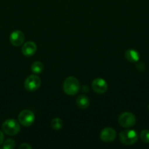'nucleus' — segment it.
I'll list each match as a JSON object with an SVG mask.
<instances>
[{
  "label": "nucleus",
  "instance_id": "obj_14",
  "mask_svg": "<svg viewBox=\"0 0 149 149\" xmlns=\"http://www.w3.org/2000/svg\"><path fill=\"white\" fill-rule=\"evenodd\" d=\"M51 127L56 130H58L61 129V127H63L62 120L60 118H54L51 121Z\"/></svg>",
  "mask_w": 149,
  "mask_h": 149
},
{
  "label": "nucleus",
  "instance_id": "obj_12",
  "mask_svg": "<svg viewBox=\"0 0 149 149\" xmlns=\"http://www.w3.org/2000/svg\"><path fill=\"white\" fill-rule=\"evenodd\" d=\"M76 102H77V105L78 106V107L82 109H87L90 104V100H89V97L83 95L79 96L77 98Z\"/></svg>",
  "mask_w": 149,
  "mask_h": 149
},
{
  "label": "nucleus",
  "instance_id": "obj_13",
  "mask_svg": "<svg viewBox=\"0 0 149 149\" xmlns=\"http://www.w3.org/2000/svg\"><path fill=\"white\" fill-rule=\"evenodd\" d=\"M31 69H32V72L34 73V74H41V73L43 71L44 65L41 62H39V61H35V62H34L32 64Z\"/></svg>",
  "mask_w": 149,
  "mask_h": 149
},
{
  "label": "nucleus",
  "instance_id": "obj_11",
  "mask_svg": "<svg viewBox=\"0 0 149 149\" xmlns=\"http://www.w3.org/2000/svg\"><path fill=\"white\" fill-rule=\"evenodd\" d=\"M126 58L128 60L129 62H137L140 60V54L135 49H129L127 50L125 53Z\"/></svg>",
  "mask_w": 149,
  "mask_h": 149
},
{
  "label": "nucleus",
  "instance_id": "obj_7",
  "mask_svg": "<svg viewBox=\"0 0 149 149\" xmlns=\"http://www.w3.org/2000/svg\"><path fill=\"white\" fill-rule=\"evenodd\" d=\"M91 87L93 91L98 94H103L108 90V83L102 78H96L91 83Z\"/></svg>",
  "mask_w": 149,
  "mask_h": 149
},
{
  "label": "nucleus",
  "instance_id": "obj_10",
  "mask_svg": "<svg viewBox=\"0 0 149 149\" xmlns=\"http://www.w3.org/2000/svg\"><path fill=\"white\" fill-rule=\"evenodd\" d=\"M37 45L34 42H27L23 45L21 52L25 56H32L36 52Z\"/></svg>",
  "mask_w": 149,
  "mask_h": 149
},
{
  "label": "nucleus",
  "instance_id": "obj_1",
  "mask_svg": "<svg viewBox=\"0 0 149 149\" xmlns=\"http://www.w3.org/2000/svg\"><path fill=\"white\" fill-rule=\"evenodd\" d=\"M80 82L74 77H69L63 83V90L69 95H74L80 90Z\"/></svg>",
  "mask_w": 149,
  "mask_h": 149
},
{
  "label": "nucleus",
  "instance_id": "obj_5",
  "mask_svg": "<svg viewBox=\"0 0 149 149\" xmlns=\"http://www.w3.org/2000/svg\"><path fill=\"white\" fill-rule=\"evenodd\" d=\"M18 120L20 125L24 127H29L34 122L35 116L30 110H23L19 113Z\"/></svg>",
  "mask_w": 149,
  "mask_h": 149
},
{
  "label": "nucleus",
  "instance_id": "obj_6",
  "mask_svg": "<svg viewBox=\"0 0 149 149\" xmlns=\"http://www.w3.org/2000/svg\"><path fill=\"white\" fill-rule=\"evenodd\" d=\"M41 85V80L37 75H30L26 79L24 87L27 91L34 92L39 88Z\"/></svg>",
  "mask_w": 149,
  "mask_h": 149
},
{
  "label": "nucleus",
  "instance_id": "obj_18",
  "mask_svg": "<svg viewBox=\"0 0 149 149\" xmlns=\"http://www.w3.org/2000/svg\"><path fill=\"white\" fill-rule=\"evenodd\" d=\"M4 139V135L3 134V132L1 131H0V146L3 143Z\"/></svg>",
  "mask_w": 149,
  "mask_h": 149
},
{
  "label": "nucleus",
  "instance_id": "obj_19",
  "mask_svg": "<svg viewBox=\"0 0 149 149\" xmlns=\"http://www.w3.org/2000/svg\"><path fill=\"white\" fill-rule=\"evenodd\" d=\"M148 110H149V105H148Z\"/></svg>",
  "mask_w": 149,
  "mask_h": 149
},
{
  "label": "nucleus",
  "instance_id": "obj_8",
  "mask_svg": "<svg viewBox=\"0 0 149 149\" xmlns=\"http://www.w3.org/2000/svg\"><path fill=\"white\" fill-rule=\"evenodd\" d=\"M25 36L21 31L15 30L11 33L10 36V41L15 47H19L23 44Z\"/></svg>",
  "mask_w": 149,
  "mask_h": 149
},
{
  "label": "nucleus",
  "instance_id": "obj_15",
  "mask_svg": "<svg viewBox=\"0 0 149 149\" xmlns=\"http://www.w3.org/2000/svg\"><path fill=\"white\" fill-rule=\"evenodd\" d=\"M15 146V142L13 139H7L3 143L2 148L4 149H13Z\"/></svg>",
  "mask_w": 149,
  "mask_h": 149
},
{
  "label": "nucleus",
  "instance_id": "obj_2",
  "mask_svg": "<svg viewBox=\"0 0 149 149\" xmlns=\"http://www.w3.org/2000/svg\"><path fill=\"white\" fill-rule=\"evenodd\" d=\"M2 130L7 135H15L20 132V126L18 122L13 119H7L1 125Z\"/></svg>",
  "mask_w": 149,
  "mask_h": 149
},
{
  "label": "nucleus",
  "instance_id": "obj_17",
  "mask_svg": "<svg viewBox=\"0 0 149 149\" xmlns=\"http://www.w3.org/2000/svg\"><path fill=\"white\" fill-rule=\"evenodd\" d=\"M20 149H32V146L28 143H23L19 146Z\"/></svg>",
  "mask_w": 149,
  "mask_h": 149
},
{
  "label": "nucleus",
  "instance_id": "obj_9",
  "mask_svg": "<svg viewBox=\"0 0 149 149\" xmlns=\"http://www.w3.org/2000/svg\"><path fill=\"white\" fill-rule=\"evenodd\" d=\"M116 137V132L111 127H106L102 130L100 133V138L102 141L110 143L113 141Z\"/></svg>",
  "mask_w": 149,
  "mask_h": 149
},
{
  "label": "nucleus",
  "instance_id": "obj_4",
  "mask_svg": "<svg viewBox=\"0 0 149 149\" xmlns=\"http://www.w3.org/2000/svg\"><path fill=\"white\" fill-rule=\"evenodd\" d=\"M118 123L124 127H131L136 123V117L130 112H124L118 117Z\"/></svg>",
  "mask_w": 149,
  "mask_h": 149
},
{
  "label": "nucleus",
  "instance_id": "obj_3",
  "mask_svg": "<svg viewBox=\"0 0 149 149\" xmlns=\"http://www.w3.org/2000/svg\"><path fill=\"white\" fill-rule=\"evenodd\" d=\"M120 141L125 145H132L137 141L138 135L137 133L133 130H124L119 135Z\"/></svg>",
  "mask_w": 149,
  "mask_h": 149
},
{
  "label": "nucleus",
  "instance_id": "obj_16",
  "mask_svg": "<svg viewBox=\"0 0 149 149\" xmlns=\"http://www.w3.org/2000/svg\"><path fill=\"white\" fill-rule=\"evenodd\" d=\"M140 138L142 141L145 143H149V130H144L140 132Z\"/></svg>",
  "mask_w": 149,
  "mask_h": 149
}]
</instances>
